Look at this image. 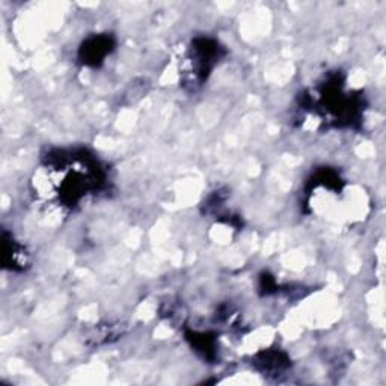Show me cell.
<instances>
[{
    "label": "cell",
    "mask_w": 386,
    "mask_h": 386,
    "mask_svg": "<svg viewBox=\"0 0 386 386\" xmlns=\"http://www.w3.org/2000/svg\"><path fill=\"white\" fill-rule=\"evenodd\" d=\"M113 41L111 37H94L89 38L80 48V59L83 64L97 66L104 61L107 53H111Z\"/></svg>",
    "instance_id": "obj_1"
},
{
    "label": "cell",
    "mask_w": 386,
    "mask_h": 386,
    "mask_svg": "<svg viewBox=\"0 0 386 386\" xmlns=\"http://www.w3.org/2000/svg\"><path fill=\"white\" fill-rule=\"evenodd\" d=\"M257 364L261 365V371L264 373H279L287 367V359L279 351H268L259 358Z\"/></svg>",
    "instance_id": "obj_2"
}]
</instances>
